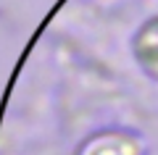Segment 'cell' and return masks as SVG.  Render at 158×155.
<instances>
[{
	"mask_svg": "<svg viewBox=\"0 0 158 155\" xmlns=\"http://www.w3.org/2000/svg\"><path fill=\"white\" fill-rule=\"evenodd\" d=\"M135 58L148 76L158 79V16L148 18L135 34Z\"/></svg>",
	"mask_w": 158,
	"mask_h": 155,
	"instance_id": "cell-1",
	"label": "cell"
}]
</instances>
